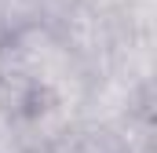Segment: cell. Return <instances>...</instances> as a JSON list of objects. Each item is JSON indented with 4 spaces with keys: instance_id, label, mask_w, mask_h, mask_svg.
<instances>
[{
    "instance_id": "6da1fadb",
    "label": "cell",
    "mask_w": 157,
    "mask_h": 153,
    "mask_svg": "<svg viewBox=\"0 0 157 153\" xmlns=\"http://www.w3.org/2000/svg\"><path fill=\"white\" fill-rule=\"evenodd\" d=\"M48 153H128L124 142L110 128H99V124H77V128H66L51 139Z\"/></svg>"
}]
</instances>
